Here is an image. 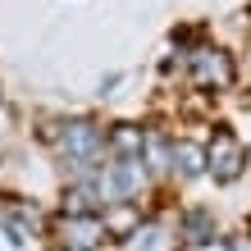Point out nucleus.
I'll return each mask as SVG.
<instances>
[{"label":"nucleus","instance_id":"obj_10","mask_svg":"<svg viewBox=\"0 0 251 251\" xmlns=\"http://www.w3.org/2000/svg\"><path fill=\"white\" fill-rule=\"evenodd\" d=\"M228 251H251V238L247 233H228Z\"/></svg>","mask_w":251,"mask_h":251},{"label":"nucleus","instance_id":"obj_4","mask_svg":"<svg viewBox=\"0 0 251 251\" xmlns=\"http://www.w3.org/2000/svg\"><path fill=\"white\" fill-rule=\"evenodd\" d=\"M50 242L64 251H114L100 215H50Z\"/></svg>","mask_w":251,"mask_h":251},{"label":"nucleus","instance_id":"obj_7","mask_svg":"<svg viewBox=\"0 0 251 251\" xmlns=\"http://www.w3.org/2000/svg\"><path fill=\"white\" fill-rule=\"evenodd\" d=\"M205 137H192V132H178L174 137V169H169V187L183 192L192 183H205Z\"/></svg>","mask_w":251,"mask_h":251},{"label":"nucleus","instance_id":"obj_6","mask_svg":"<svg viewBox=\"0 0 251 251\" xmlns=\"http://www.w3.org/2000/svg\"><path fill=\"white\" fill-rule=\"evenodd\" d=\"M50 215L27 197H0V224H5L9 242H27V238H50Z\"/></svg>","mask_w":251,"mask_h":251},{"label":"nucleus","instance_id":"obj_9","mask_svg":"<svg viewBox=\"0 0 251 251\" xmlns=\"http://www.w3.org/2000/svg\"><path fill=\"white\" fill-rule=\"evenodd\" d=\"M105 146H110V160H142V146H146V124H105Z\"/></svg>","mask_w":251,"mask_h":251},{"label":"nucleus","instance_id":"obj_3","mask_svg":"<svg viewBox=\"0 0 251 251\" xmlns=\"http://www.w3.org/2000/svg\"><path fill=\"white\" fill-rule=\"evenodd\" d=\"M174 233H178L183 251H205V247H215L224 238L215 205H205V201H178L174 205Z\"/></svg>","mask_w":251,"mask_h":251},{"label":"nucleus","instance_id":"obj_8","mask_svg":"<svg viewBox=\"0 0 251 251\" xmlns=\"http://www.w3.org/2000/svg\"><path fill=\"white\" fill-rule=\"evenodd\" d=\"M114 251H183L178 233H174V210H151L142 219V228L128 242H119Z\"/></svg>","mask_w":251,"mask_h":251},{"label":"nucleus","instance_id":"obj_1","mask_svg":"<svg viewBox=\"0 0 251 251\" xmlns=\"http://www.w3.org/2000/svg\"><path fill=\"white\" fill-rule=\"evenodd\" d=\"M37 142L46 146V155L60 165V178H92V174L110 160L105 146V124L92 119V114H60V119H46V128H37Z\"/></svg>","mask_w":251,"mask_h":251},{"label":"nucleus","instance_id":"obj_2","mask_svg":"<svg viewBox=\"0 0 251 251\" xmlns=\"http://www.w3.org/2000/svg\"><path fill=\"white\" fill-rule=\"evenodd\" d=\"M205 178H210L215 187H233V183H242L247 178V169H251V146L238 128H228V124H219L205 132Z\"/></svg>","mask_w":251,"mask_h":251},{"label":"nucleus","instance_id":"obj_5","mask_svg":"<svg viewBox=\"0 0 251 251\" xmlns=\"http://www.w3.org/2000/svg\"><path fill=\"white\" fill-rule=\"evenodd\" d=\"M187 82L197 87L201 96H215V92H228L238 82V64H233L228 50H215V46H201L187 55Z\"/></svg>","mask_w":251,"mask_h":251},{"label":"nucleus","instance_id":"obj_11","mask_svg":"<svg viewBox=\"0 0 251 251\" xmlns=\"http://www.w3.org/2000/svg\"><path fill=\"white\" fill-rule=\"evenodd\" d=\"M242 137H247V146H251V119H247V132H242Z\"/></svg>","mask_w":251,"mask_h":251}]
</instances>
